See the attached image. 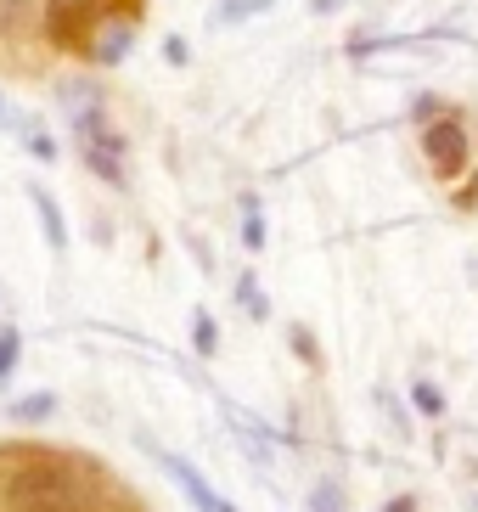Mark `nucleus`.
Instances as JSON below:
<instances>
[{
	"mask_svg": "<svg viewBox=\"0 0 478 512\" xmlns=\"http://www.w3.org/2000/svg\"><path fill=\"white\" fill-rule=\"evenodd\" d=\"M164 57L175 62V68H186V62H192V46H186L180 34H169V40H164Z\"/></svg>",
	"mask_w": 478,
	"mask_h": 512,
	"instance_id": "nucleus-20",
	"label": "nucleus"
},
{
	"mask_svg": "<svg viewBox=\"0 0 478 512\" xmlns=\"http://www.w3.org/2000/svg\"><path fill=\"white\" fill-rule=\"evenodd\" d=\"M192 349L203 355V361H209L214 349H220V327H214L209 310H197V316H192Z\"/></svg>",
	"mask_w": 478,
	"mask_h": 512,
	"instance_id": "nucleus-11",
	"label": "nucleus"
},
{
	"mask_svg": "<svg viewBox=\"0 0 478 512\" xmlns=\"http://www.w3.org/2000/svg\"><path fill=\"white\" fill-rule=\"evenodd\" d=\"M411 119H417V124H434V119H450V107L439 102V96H417V102H411Z\"/></svg>",
	"mask_w": 478,
	"mask_h": 512,
	"instance_id": "nucleus-17",
	"label": "nucleus"
},
{
	"mask_svg": "<svg viewBox=\"0 0 478 512\" xmlns=\"http://www.w3.org/2000/svg\"><path fill=\"white\" fill-rule=\"evenodd\" d=\"M85 51H90V62H96V68H119V62H130V51H135V23H130V17H102Z\"/></svg>",
	"mask_w": 478,
	"mask_h": 512,
	"instance_id": "nucleus-4",
	"label": "nucleus"
},
{
	"mask_svg": "<svg viewBox=\"0 0 478 512\" xmlns=\"http://www.w3.org/2000/svg\"><path fill=\"white\" fill-rule=\"evenodd\" d=\"M332 6H338V0H310V12H315V17H327Z\"/></svg>",
	"mask_w": 478,
	"mask_h": 512,
	"instance_id": "nucleus-22",
	"label": "nucleus"
},
{
	"mask_svg": "<svg viewBox=\"0 0 478 512\" xmlns=\"http://www.w3.org/2000/svg\"><path fill=\"white\" fill-rule=\"evenodd\" d=\"M90 23H102L96 0H45V34H51V46H62V51L79 46Z\"/></svg>",
	"mask_w": 478,
	"mask_h": 512,
	"instance_id": "nucleus-3",
	"label": "nucleus"
},
{
	"mask_svg": "<svg viewBox=\"0 0 478 512\" xmlns=\"http://www.w3.org/2000/svg\"><path fill=\"white\" fill-rule=\"evenodd\" d=\"M220 512H237V507H220Z\"/></svg>",
	"mask_w": 478,
	"mask_h": 512,
	"instance_id": "nucleus-23",
	"label": "nucleus"
},
{
	"mask_svg": "<svg viewBox=\"0 0 478 512\" xmlns=\"http://www.w3.org/2000/svg\"><path fill=\"white\" fill-rule=\"evenodd\" d=\"M34 17H40V0H0V29L6 34L29 29Z\"/></svg>",
	"mask_w": 478,
	"mask_h": 512,
	"instance_id": "nucleus-9",
	"label": "nucleus"
},
{
	"mask_svg": "<svg viewBox=\"0 0 478 512\" xmlns=\"http://www.w3.org/2000/svg\"><path fill=\"white\" fill-rule=\"evenodd\" d=\"M152 456H158V467H164L169 479H175L180 490H186V501H192L197 512H220V507H225V501L214 496V484L203 479V473H197V467L186 462V456H175V451H152Z\"/></svg>",
	"mask_w": 478,
	"mask_h": 512,
	"instance_id": "nucleus-5",
	"label": "nucleus"
},
{
	"mask_svg": "<svg viewBox=\"0 0 478 512\" xmlns=\"http://www.w3.org/2000/svg\"><path fill=\"white\" fill-rule=\"evenodd\" d=\"M265 6H270V0H220V6H214V23L231 29V23H248L254 12H265Z\"/></svg>",
	"mask_w": 478,
	"mask_h": 512,
	"instance_id": "nucleus-13",
	"label": "nucleus"
},
{
	"mask_svg": "<svg viewBox=\"0 0 478 512\" xmlns=\"http://www.w3.org/2000/svg\"><path fill=\"white\" fill-rule=\"evenodd\" d=\"M310 512H349L344 484H338V479H315V490H310Z\"/></svg>",
	"mask_w": 478,
	"mask_h": 512,
	"instance_id": "nucleus-10",
	"label": "nucleus"
},
{
	"mask_svg": "<svg viewBox=\"0 0 478 512\" xmlns=\"http://www.w3.org/2000/svg\"><path fill=\"white\" fill-rule=\"evenodd\" d=\"M45 417H57V394L51 389H34L23 400H12V422H45Z\"/></svg>",
	"mask_w": 478,
	"mask_h": 512,
	"instance_id": "nucleus-8",
	"label": "nucleus"
},
{
	"mask_svg": "<svg viewBox=\"0 0 478 512\" xmlns=\"http://www.w3.org/2000/svg\"><path fill=\"white\" fill-rule=\"evenodd\" d=\"M377 406H383V417H389V422H394V434H400V439H411V422H405V411H400V400H394V394H389V389H377Z\"/></svg>",
	"mask_w": 478,
	"mask_h": 512,
	"instance_id": "nucleus-16",
	"label": "nucleus"
},
{
	"mask_svg": "<svg viewBox=\"0 0 478 512\" xmlns=\"http://www.w3.org/2000/svg\"><path fill=\"white\" fill-rule=\"evenodd\" d=\"M287 344H293V349L304 355V366H321V349H315L310 327H293V332H287Z\"/></svg>",
	"mask_w": 478,
	"mask_h": 512,
	"instance_id": "nucleus-19",
	"label": "nucleus"
},
{
	"mask_svg": "<svg viewBox=\"0 0 478 512\" xmlns=\"http://www.w3.org/2000/svg\"><path fill=\"white\" fill-rule=\"evenodd\" d=\"M57 96L68 102V119H79V113H96V107H102V91H96V79H62Z\"/></svg>",
	"mask_w": 478,
	"mask_h": 512,
	"instance_id": "nucleus-7",
	"label": "nucleus"
},
{
	"mask_svg": "<svg viewBox=\"0 0 478 512\" xmlns=\"http://www.w3.org/2000/svg\"><path fill=\"white\" fill-rule=\"evenodd\" d=\"M23 136H29V158H40V164H57L62 152H57V141L45 136L40 124H34V130H23Z\"/></svg>",
	"mask_w": 478,
	"mask_h": 512,
	"instance_id": "nucleus-15",
	"label": "nucleus"
},
{
	"mask_svg": "<svg viewBox=\"0 0 478 512\" xmlns=\"http://www.w3.org/2000/svg\"><path fill=\"white\" fill-rule=\"evenodd\" d=\"M411 406H417L422 417H445V394H439V383L417 377V383H411Z\"/></svg>",
	"mask_w": 478,
	"mask_h": 512,
	"instance_id": "nucleus-12",
	"label": "nucleus"
},
{
	"mask_svg": "<svg viewBox=\"0 0 478 512\" xmlns=\"http://www.w3.org/2000/svg\"><path fill=\"white\" fill-rule=\"evenodd\" d=\"M29 203H34V214H40L45 248H51V254H68V226H62V209H57V197L45 192V186H29Z\"/></svg>",
	"mask_w": 478,
	"mask_h": 512,
	"instance_id": "nucleus-6",
	"label": "nucleus"
},
{
	"mask_svg": "<svg viewBox=\"0 0 478 512\" xmlns=\"http://www.w3.org/2000/svg\"><path fill=\"white\" fill-rule=\"evenodd\" d=\"M17 349H23V332H12V327H0V377L17 366Z\"/></svg>",
	"mask_w": 478,
	"mask_h": 512,
	"instance_id": "nucleus-18",
	"label": "nucleus"
},
{
	"mask_svg": "<svg viewBox=\"0 0 478 512\" xmlns=\"http://www.w3.org/2000/svg\"><path fill=\"white\" fill-rule=\"evenodd\" d=\"M6 496H12L17 512H79V462L74 456H45L34 451L29 462L12 473L6 484Z\"/></svg>",
	"mask_w": 478,
	"mask_h": 512,
	"instance_id": "nucleus-1",
	"label": "nucleus"
},
{
	"mask_svg": "<svg viewBox=\"0 0 478 512\" xmlns=\"http://www.w3.org/2000/svg\"><path fill=\"white\" fill-rule=\"evenodd\" d=\"M237 304H242V310H248V316H254V321H265V316H270V304H265V293H259L254 271H248V276H242V282H237Z\"/></svg>",
	"mask_w": 478,
	"mask_h": 512,
	"instance_id": "nucleus-14",
	"label": "nucleus"
},
{
	"mask_svg": "<svg viewBox=\"0 0 478 512\" xmlns=\"http://www.w3.org/2000/svg\"><path fill=\"white\" fill-rule=\"evenodd\" d=\"M383 512H417V501H411V496H400V501H389Z\"/></svg>",
	"mask_w": 478,
	"mask_h": 512,
	"instance_id": "nucleus-21",
	"label": "nucleus"
},
{
	"mask_svg": "<svg viewBox=\"0 0 478 512\" xmlns=\"http://www.w3.org/2000/svg\"><path fill=\"white\" fill-rule=\"evenodd\" d=\"M422 152H428V164H434V175H462L467 158H473V141H467V124L462 119H434L422 124Z\"/></svg>",
	"mask_w": 478,
	"mask_h": 512,
	"instance_id": "nucleus-2",
	"label": "nucleus"
}]
</instances>
